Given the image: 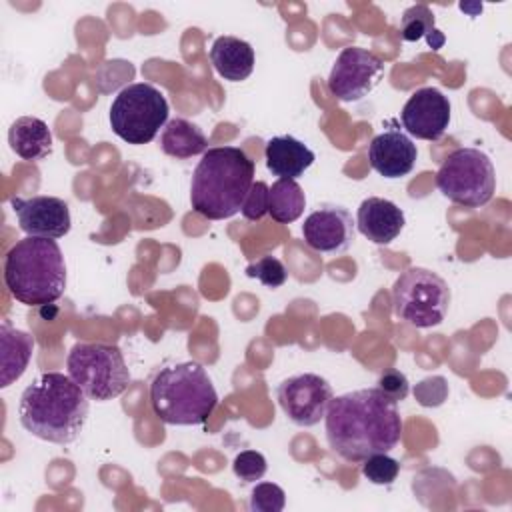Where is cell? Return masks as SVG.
Here are the masks:
<instances>
[{"label": "cell", "mask_w": 512, "mask_h": 512, "mask_svg": "<svg viewBox=\"0 0 512 512\" xmlns=\"http://www.w3.org/2000/svg\"><path fill=\"white\" fill-rule=\"evenodd\" d=\"M396 404L378 388L334 396L324 416L326 440L332 452L358 464L372 454L396 448L404 428Z\"/></svg>", "instance_id": "obj_1"}, {"label": "cell", "mask_w": 512, "mask_h": 512, "mask_svg": "<svg viewBox=\"0 0 512 512\" xmlns=\"http://www.w3.org/2000/svg\"><path fill=\"white\" fill-rule=\"evenodd\" d=\"M376 388H378L382 394H386L390 400L400 402V400H404V398L408 396V392H410V382H408V378H406L404 372L392 368V370H386L384 374H380Z\"/></svg>", "instance_id": "obj_30"}, {"label": "cell", "mask_w": 512, "mask_h": 512, "mask_svg": "<svg viewBox=\"0 0 512 512\" xmlns=\"http://www.w3.org/2000/svg\"><path fill=\"white\" fill-rule=\"evenodd\" d=\"M168 112V100L156 86L134 82L122 88L112 100L110 128L128 144H148L166 126Z\"/></svg>", "instance_id": "obj_7"}, {"label": "cell", "mask_w": 512, "mask_h": 512, "mask_svg": "<svg viewBox=\"0 0 512 512\" xmlns=\"http://www.w3.org/2000/svg\"><path fill=\"white\" fill-rule=\"evenodd\" d=\"M306 208V196L296 180L278 178L268 190V214L280 222L290 224L302 216Z\"/></svg>", "instance_id": "obj_22"}, {"label": "cell", "mask_w": 512, "mask_h": 512, "mask_svg": "<svg viewBox=\"0 0 512 512\" xmlns=\"http://www.w3.org/2000/svg\"><path fill=\"white\" fill-rule=\"evenodd\" d=\"M8 144L22 160L38 162L52 152V132L42 118L20 116L8 130Z\"/></svg>", "instance_id": "obj_20"}, {"label": "cell", "mask_w": 512, "mask_h": 512, "mask_svg": "<svg viewBox=\"0 0 512 512\" xmlns=\"http://www.w3.org/2000/svg\"><path fill=\"white\" fill-rule=\"evenodd\" d=\"M160 148L164 154L186 160L208 150V138L200 126L192 124L186 118H172L166 122L160 134Z\"/></svg>", "instance_id": "obj_21"}, {"label": "cell", "mask_w": 512, "mask_h": 512, "mask_svg": "<svg viewBox=\"0 0 512 512\" xmlns=\"http://www.w3.org/2000/svg\"><path fill=\"white\" fill-rule=\"evenodd\" d=\"M452 106L438 88H418L402 106L400 120L406 132L420 140H440L448 130Z\"/></svg>", "instance_id": "obj_13"}, {"label": "cell", "mask_w": 512, "mask_h": 512, "mask_svg": "<svg viewBox=\"0 0 512 512\" xmlns=\"http://www.w3.org/2000/svg\"><path fill=\"white\" fill-rule=\"evenodd\" d=\"M426 40H428V44H430L434 50H440V46L444 44V34L436 28L434 32H430V34L426 36Z\"/></svg>", "instance_id": "obj_31"}, {"label": "cell", "mask_w": 512, "mask_h": 512, "mask_svg": "<svg viewBox=\"0 0 512 512\" xmlns=\"http://www.w3.org/2000/svg\"><path fill=\"white\" fill-rule=\"evenodd\" d=\"M68 376L90 400L118 398L130 384L122 350L106 342H76L66 358Z\"/></svg>", "instance_id": "obj_6"}, {"label": "cell", "mask_w": 512, "mask_h": 512, "mask_svg": "<svg viewBox=\"0 0 512 512\" xmlns=\"http://www.w3.org/2000/svg\"><path fill=\"white\" fill-rule=\"evenodd\" d=\"M416 158V144L400 128H388L368 144V162L372 170L390 180L410 174Z\"/></svg>", "instance_id": "obj_15"}, {"label": "cell", "mask_w": 512, "mask_h": 512, "mask_svg": "<svg viewBox=\"0 0 512 512\" xmlns=\"http://www.w3.org/2000/svg\"><path fill=\"white\" fill-rule=\"evenodd\" d=\"M392 304L396 318L414 328H432L448 314L450 288L432 270L412 266L396 278Z\"/></svg>", "instance_id": "obj_9"}, {"label": "cell", "mask_w": 512, "mask_h": 512, "mask_svg": "<svg viewBox=\"0 0 512 512\" xmlns=\"http://www.w3.org/2000/svg\"><path fill=\"white\" fill-rule=\"evenodd\" d=\"M4 284L26 306H50L66 290V262L56 240L26 236L4 258Z\"/></svg>", "instance_id": "obj_4"}, {"label": "cell", "mask_w": 512, "mask_h": 512, "mask_svg": "<svg viewBox=\"0 0 512 512\" xmlns=\"http://www.w3.org/2000/svg\"><path fill=\"white\" fill-rule=\"evenodd\" d=\"M436 188L454 204L480 208L492 200L496 190L494 164L478 148H456L440 164Z\"/></svg>", "instance_id": "obj_8"}, {"label": "cell", "mask_w": 512, "mask_h": 512, "mask_svg": "<svg viewBox=\"0 0 512 512\" xmlns=\"http://www.w3.org/2000/svg\"><path fill=\"white\" fill-rule=\"evenodd\" d=\"M34 352V338L8 322L0 326V386L6 388L16 382L28 368Z\"/></svg>", "instance_id": "obj_19"}, {"label": "cell", "mask_w": 512, "mask_h": 512, "mask_svg": "<svg viewBox=\"0 0 512 512\" xmlns=\"http://www.w3.org/2000/svg\"><path fill=\"white\" fill-rule=\"evenodd\" d=\"M384 78V62L370 50L344 48L328 74V90L340 102H358L366 98Z\"/></svg>", "instance_id": "obj_10"}, {"label": "cell", "mask_w": 512, "mask_h": 512, "mask_svg": "<svg viewBox=\"0 0 512 512\" xmlns=\"http://www.w3.org/2000/svg\"><path fill=\"white\" fill-rule=\"evenodd\" d=\"M254 182V162L238 146L208 148L194 168L190 204L208 220L232 218Z\"/></svg>", "instance_id": "obj_3"}, {"label": "cell", "mask_w": 512, "mask_h": 512, "mask_svg": "<svg viewBox=\"0 0 512 512\" xmlns=\"http://www.w3.org/2000/svg\"><path fill=\"white\" fill-rule=\"evenodd\" d=\"M400 472V462L392 456H388V452H378L368 456L366 460H362V474L378 486H388L396 480Z\"/></svg>", "instance_id": "obj_24"}, {"label": "cell", "mask_w": 512, "mask_h": 512, "mask_svg": "<svg viewBox=\"0 0 512 512\" xmlns=\"http://www.w3.org/2000/svg\"><path fill=\"white\" fill-rule=\"evenodd\" d=\"M10 204L16 212L20 230L28 236L40 238H62L70 232L72 218L70 208L62 198L56 196H12Z\"/></svg>", "instance_id": "obj_14"}, {"label": "cell", "mask_w": 512, "mask_h": 512, "mask_svg": "<svg viewBox=\"0 0 512 512\" xmlns=\"http://www.w3.org/2000/svg\"><path fill=\"white\" fill-rule=\"evenodd\" d=\"M334 398L332 386L318 374H296L282 380L276 388V400L286 418L302 428L316 426Z\"/></svg>", "instance_id": "obj_11"}, {"label": "cell", "mask_w": 512, "mask_h": 512, "mask_svg": "<svg viewBox=\"0 0 512 512\" xmlns=\"http://www.w3.org/2000/svg\"><path fill=\"white\" fill-rule=\"evenodd\" d=\"M268 190H270V186L266 182H262V180L252 182V186L242 202V208H240V212L246 220L258 222L268 214Z\"/></svg>", "instance_id": "obj_28"}, {"label": "cell", "mask_w": 512, "mask_h": 512, "mask_svg": "<svg viewBox=\"0 0 512 512\" xmlns=\"http://www.w3.org/2000/svg\"><path fill=\"white\" fill-rule=\"evenodd\" d=\"M246 276L256 278L266 288H280L288 278V270L276 256H260L256 262L248 264Z\"/></svg>", "instance_id": "obj_25"}, {"label": "cell", "mask_w": 512, "mask_h": 512, "mask_svg": "<svg viewBox=\"0 0 512 512\" xmlns=\"http://www.w3.org/2000/svg\"><path fill=\"white\" fill-rule=\"evenodd\" d=\"M214 70L228 82H242L254 70V48L236 36H218L210 48Z\"/></svg>", "instance_id": "obj_18"}, {"label": "cell", "mask_w": 512, "mask_h": 512, "mask_svg": "<svg viewBox=\"0 0 512 512\" xmlns=\"http://www.w3.org/2000/svg\"><path fill=\"white\" fill-rule=\"evenodd\" d=\"M356 234L352 214L338 204H322L310 212L302 224V238L314 252L336 256L346 252Z\"/></svg>", "instance_id": "obj_12"}, {"label": "cell", "mask_w": 512, "mask_h": 512, "mask_svg": "<svg viewBox=\"0 0 512 512\" xmlns=\"http://www.w3.org/2000/svg\"><path fill=\"white\" fill-rule=\"evenodd\" d=\"M406 220L402 208H398L392 200L370 196L362 200L356 214L358 232L374 244L386 246L398 238Z\"/></svg>", "instance_id": "obj_16"}, {"label": "cell", "mask_w": 512, "mask_h": 512, "mask_svg": "<svg viewBox=\"0 0 512 512\" xmlns=\"http://www.w3.org/2000/svg\"><path fill=\"white\" fill-rule=\"evenodd\" d=\"M434 14L428 6L416 4L404 10L400 20V36L406 42H416L426 38L430 32H434Z\"/></svg>", "instance_id": "obj_23"}, {"label": "cell", "mask_w": 512, "mask_h": 512, "mask_svg": "<svg viewBox=\"0 0 512 512\" xmlns=\"http://www.w3.org/2000/svg\"><path fill=\"white\" fill-rule=\"evenodd\" d=\"M286 494L274 482H258L250 492V510L252 512H280L284 510Z\"/></svg>", "instance_id": "obj_26"}, {"label": "cell", "mask_w": 512, "mask_h": 512, "mask_svg": "<svg viewBox=\"0 0 512 512\" xmlns=\"http://www.w3.org/2000/svg\"><path fill=\"white\" fill-rule=\"evenodd\" d=\"M90 398L62 372H42L24 388L18 420L32 436L52 444H72L88 418Z\"/></svg>", "instance_id": "obj_2"}, {"label": "cell", "mask_w": 512, "mask_h": 512, "mask_svg": "<svg viewBox=\"0 0 512 512\" xmlns=\"http://www.w3.org/2000/svg\"><path fill=\"white\" fill-rule=\"evenodd\" d=\"M218 404V392L198 362L164 366L150 384L154 414L172 426H200Z\"/></svg>", "instance_id": "obj_5"}, {"label": "cell", "mask_w": 512, "mask_h": 512, "mask_svg": "<svg viewBox=\"0 0 512 512\" xmlns=\"http://www.w3.org/2000/svg\"><path fill=\"white\" fill-rule=\"evenodd\" d=\"M266 458L264 454L256 452V450H242L240 454H236L234 462H232V470L236 474V478H240L242 482H256L266 474Z\"/></svg>", "instance_id": "obj_27"}, {"label": "cell", "mask_w": 512, "mask_h": 512, "mask_svg": "<svg viewBox=\"0 0 512 512\" xmlns=\"http://www.w3.org/2000/svg\"><path fill=\"white\" fill-rule=\"evenodd\" d=\"M414 396L422 406H440L448 396V384L442 376H430L416 384Z\"/></svg>", "instance_id": "obj_29"}, {"label": "cell", "mask_w": 512, "mask_h": 512, "mask_svg": "<svg viewBox=\"0 0 512 512\" xmlns=\"http://www.w3.org/2000/svg\"><path fill=\"white\" fill-rule=\"evenodd\" d=\"M264 158L266 168L274 176L288 180H296L298 176H302L316 160L314 152L290 134L272 136L264 146Z\"/></svg>", "instance_id": "obj_17"}]
</instances>
